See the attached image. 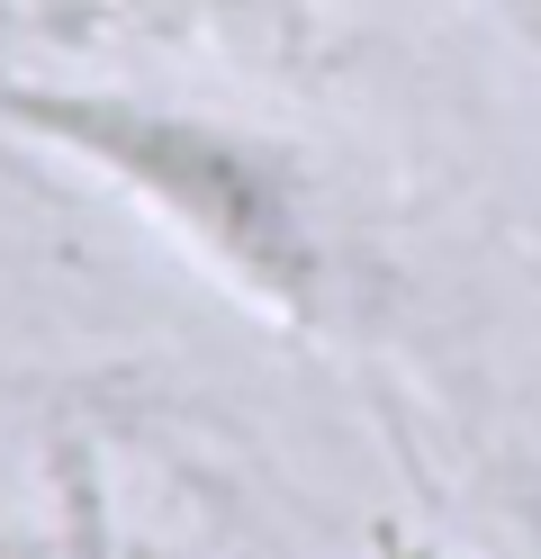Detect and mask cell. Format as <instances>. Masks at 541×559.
I'll return each instance as SVG.
<instances>
[{
    "instance_id": "6da1fadb",
    "label": "cell",
    "mask_w": 541,
    "mask_h": 559,
    "mask_svg": "<svg viewBox=\"0 0 541 559\" xmlns=\"http://www.w3.org/2000/svg\"><path fill=\"white\" fill-rule=\"evenodd\" d=\"M0 127L99 171L108 190H127L163 235H180L262 317L316 325L325 235H316V207H307V171L271 135H252L216 109L154 99V91L27 82V73H0Z\"/></svg>"
},
{
    "instance_id": "7a4b0ae2",
    "label": "cell",
    "mask_w": 541,
    "mask_h": 559,
    "mask_svg": "<svg viewBox=\"0 0 541 559\" xmlns=\"http://www.w3.org/2000/svg\"><path fill=\"white\" fill-rule=\"evenodd\" d=\"M163 10L199 19V27H226V37H252V46H289L316 0H163Z\"/></svg>"
},
{
    "instance_id": "3957f363",
    "label": "cell",
    "mask_w": 541,
    "mask_h": 559,
    "mask_svg": "<svg viewBox=\"0 0 541 559\" xmlns=\"http://www.w3.org/2000/svg\"><path fill=\"white\" fill-rule=\"evenodd\" d=\"M63 559H127L118 533H108V497L82 451H63Z\"/></svg>"
},
{
    "instance_id": "277c9868",
    "label": "cell",
    "mask_w": 541,
    "mask_h": 559,
    "mask_svg": "<svg viewBox=\"0 0 541 559\" xmlns=\"http://www.w3.org/2000/svg\"><path fill=\"white\" fill-rule=\"evenodd\" d=\"M515 19H524V37L541 46V0H515Z\"/></svg>"
},
{
    "instance_id": "5b68a950",
    "label": "cell",
    "mask_w": 541,
    "mask_h": 559,
    "mask_svg": "<svg viewBox=\"0 0 541 559\" xmlns=\"http://www.w3.org/2000/svg\"><path fill=\"white\" fill-rule=\"evenodd\" d=\"M27 10H72V0H27Z\"/></svg>"
},
{
    "instance_id": "8992f818",
    "label": "cell",
    "mask_w": 541,
    "mask_h": 559,
    "mask_svg": "<svg viewBox=\"0 0 541 559\" xmlns=\"http://www.w3.org/2000/svg\"><path fill=\"white\" fill-rule=\"evenodd\" d=\"M433 559H443V550H433Z\"/></svg>"
}]
</instances>
